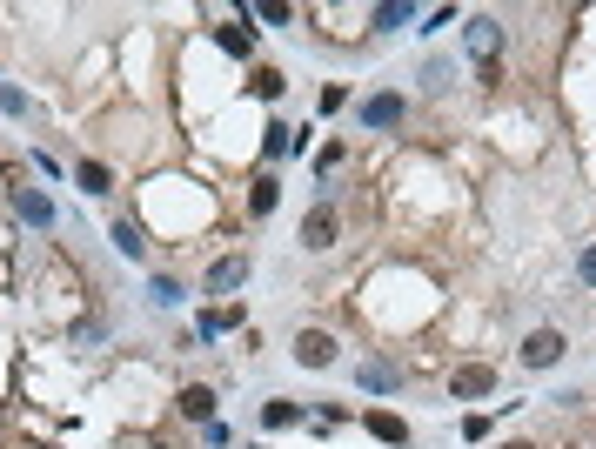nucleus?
Listing matches in <instances>:
<instances>
[{
  "label": "nucleus",
  "mask_w": 596,
  "mask_h": 449,
  "mask_svg": "<svg viewBox=\"0 0 596 449\" xmlns=\"http://www.w3.org/2000/svg\"><path fill=\"white\" fill-rule=\"evenodd\" d=\"M402 121H409V94L402 88H376L355 108V128H362V135H396Z\"/></svg>",
  "instance_id": "nucleus-1"
},
{
  "label": "nucleus",
  "mask_w": 596,
  "mask_h": 449,
  "mask_svg": "<svg viewBox=\"0 0 596 449\" xmlns=\"http://www.w3.org/2000/svg\"><path fill=\"white\" fill-rule=\"evenodd\" d=\"M295 242L309 248V255H329V248L342 242V208H335V195H322V202L302 215V235H295Z\"/></svg>",
  "instance_id": "nucleus-2"
},
{
  "label": "nucleus",
  "mask_w": 596,
  "mask_h": 449,
  "mask_svg": "<svg viewBox=\"0 0 596 449\" xmlns=\"http://www.w3.org/2000/svg\"><path fill=\"white\" fill-rule=\"evenodd\" d=\"M503 21H496V14H469L463 21V54H476V68H496V61H503Z\"/></svg>",
  "instance_id": "nucleus-3"
},
{
  "label": "nucleus",
  "mask_w": 596,
  "mask_h": 449,
  "mask_svg": "<svg viewBox=\"0 0 596 449\" xmlns=\"http://www.w3.org/2000/svg\"><path fill=\"white\" fill-rule=\"evenodd\" d=\"M248 275H255V255H248V248H235V255L208 262V275H201V295H235Z\"/></svg>",
  "instance_id": "nucleus-4"
},
{
  "label": "nucleus",
  "mask_w": 596,
  "mask_h": 449,
  "mask_svg": "<svg viewBox=\"0 0 596 449\" xmlns=\"http://www.w3.org/2000/svg\"><path fill=\"white\" fill-rule=\"evenodd\" d=\"M563 349H570V342H563V329H530V336L516 342V362H523V369H556V362H563Z\"/></svg>",
  "instance_id": "nucleus-5"
},
{
  "label": "nucleus",
  "mask_w": 596,
  "mask_h": 449,
  "mask_svg": "<svg viewBox=\"0 0 596 449\" xmlns=\"http://www.w3.org/2000/svg\"><path fill=\"white\" fill-rule=\"evenodd\" d=\"M496 362H463V369H456V376H449V396H456V403H483V396H496Z\"/></svg>",
  "instance_id": "nucleus-6"
},
{
  "label": "nucleus",
  "mask_w": 596,
  "mask_h": 449,
  "mask_svg": "<svg viewBox=\"0 0 596 449\" xmlns=\"http://www.w3.org/2000/svg\"><path fill=\"white\" fill-rule=\"evenodd\" d=\"M355 382H362V389H376V396H396L409 376H402L389 356H362V362H355Z\"/></svg>",
  "instance_id": "nucleus-7"
},
{
  "label": "nucleus",
  "mask_w": 596,
  "mask_h": 449,
  "mask_svg": "<svg viewBox=\"0 0 596 449\" xmlns=\"http://www.w3.org/2000/svg\"><path fill=\"white\" fill-rule=\"evenodd\" d=\"M335 349H342V342H335L329 329H295V362H302V369H329Z\"/></svg>",
  "instance_id": "nucleus-8"
},
{
  "label": "nucleus",
  "mask_w": 596,
  "mask_h": 449,
  "mask_svg": "<svg viewBox=\"0 0 596 449\" xmlns=\"http://www.w3.org/2000/svg\"><path fill=\"white\" fill-rule=\"evenodd\" d=\"M362 429H369L376 443H389V449H409V423H402L396 409H362Z\"/></svg>",
  "instance_id": "nucleus-9"
},
{
  "label": "nucleus",
  "mask_w": 596,
  "mask_h": 449,
  "mask_svg": "<svg viewBox=\"0 0 596 449\" xmlns=\"http://www.w3.org/2000/svg\"><path fill=\"white\" fill-rule=\"evenodd\" d=\"M175 409L188 416V423H201V429H208V423H215V389H208V382H188V389L175 396Z\"/></svg>",
  "instance_id": "nucleus-10"
},
{
  "label": "nucleus",
  "mask_w": 596,
  "mask_h": 449,
  "mask_svg": "<svg viewBox=\"0 0 596 449\" xmlns=\"http://www.w3.org/2000/svg\"><path fill=\"white\" fill-rule=\"evenodd\" d=\"M255 14H248L242 7V21H228V27H215V41H221V54H235V61H248V54H255Z\"/></svg>",
  "instance_id": "nucleus-11"
},
{
  "label": "nucleus",
  "mask_w": 596,
  "mask_h": 449,
  "mask_svg": "<svg viewBox=\"0 0 596 449\" xmlns=\"http://www.w3.org/2000/svg\"><path fill=\"white\" fill-rule=\"evenodd\" d=\"M456 61H449V54H429V61H422V94H449L456 88Z\"/></svg>",
  "instance_id": "nucleus-12"
},
{
  "label": "nucleus",
  "mask_w": 596,
  "mask_h": 449,
  "mask_svg": "<svg viewBox=\"0 0 596 449\" xmlns=\"http://www.w3.org/2000/svg\"><path fill=\"white\" fill-rule=\"evenodd\" d=\"M14 215L34 222V228H47V222H54V202H47L41 188H14Z\"/></svg>",
  "instance_id": "nucleus-13"
},
{
  "label": "nucleus",
  "mask_w": 596,
  "mask_h": 449,
  "mask_svg": "<svg viewBox=\"0 0 596 449\" xmlns=\"http://www.w3.org/2000/svg\"><path fill=\"white\" fill-rule=\"evenodd\" d=\"M302 416H309V409L288 403V396H268V403H262V429H275V436H282V429H295Z\"/></svg>",
  "instance_id": "nucleus-14"
},
{
  "label": "nucleus",
  "mask_w": 596,
  "mask_h": 449,
  "mask_svg": "<svg viewBox=\"0 0 596 449\" xmlns=\"http://www.w3.org/2000/svg\"><path fill=\"white\" fill-rule=\"evenodd\" d=\"M275 202H282V181H275V175H255V181H248V215H255V222H262V215H275Z\"/></svg>",
  "instance_id": "nucleus-15"
},
{
  "label": "nucleus",
  "mask_w": 596,
  "mask_h": 449,
  "mask_svg": "<svg viewBox=\"0 0 596 449\" xmlns=\"http://www.w3.org/2000/svg\"><path fill=\"white\" fill-rule=\"evenodd\" d=\"M369 21H376V34H396V27H409V21H416V7H409V0H382V7L369 14Z\"/></svg>",
  "instance_id": "nucleus-16"
},
{
  "label": "nucleus",
  "mask_w": 596,
  "mask_h": 449,
  "mask_svg": "<svg viewBox=\"0 0 596 449\" xmlns=\"http://www.w3.org/2000/svg\"><path fill=\"white\" fill-rule=\"evenodd\" d=\"M74 181H81V195H108V188H114L108 161H74Z\"/></svg>",
  "instance_id": "nucleus-17"
},
{
  "label": "nucleus",
  "mask_w": 596,
  "mask_h": 449,
  "mask_svg": "<svg viewBox=\"0 0 596 449\" xmlns=\"http://www.w3.org/2000/svg\"><path fill=\"white\" fill-rule=\"evenodd\" d=\"M235 322H242V309H201V315H195V336L215 342V336H228Z\"/></svg>",
  "instance_id": "nucleus-18"
},
{
  "label": "nucleus",
  "mask_w": 596,
  "mask_h": 449,
  "mask_svg": "<svg viewBox=\"0 0 596 449\" xmlns=\"http://www.w3.org/2000/svg\"><path fill=\"white\" fill-rule=\"evenodd\" d=\"M108 242L121 248L128 262H141V255H148V235H141V228H134V222H114V228H108Z\"/></svg>",
  "instance_id": "nucleus-19"
},
{
  "label": "nucleus",
  "mask_w": 596,
  "mask_h": 449,
  "mask_svg": "<svg viewBox=\"0 0 596 449\" xmlns=\"http://www.w3.org/2000/svg\"><path fill=\"white\" fill-rule=\"evenodd\" d=\"M248 88L262 94V101H282V88H288V74H282V68H255V74H248Z\"/></svg>",
  "instance_id": "nucleus-20"
},
{
  "label": "nucleus",
  "mask_w": 596,
  "mask_h": 449,
  "mask_svg": "<svg viewBox=\"0 0 596 449\" xmlns=\"http://www.w3.org/2000/svg\"><path fill=\"white\" fill-rule=\"evenodd\" d=\"M181 295H188V289H181L175 275H155V282H148V302H155V309H175Z\"/></svg>",
  "instance_id": "nucleus-21"
},
{
  "label": "nucleus",
  "mask_w": 596,
  "mask_h": 449,
  "mask_svg": "<svg viewBox=\"0 0 596 449\" xmlns=\"http://www.w3.org/2000/svg\"><path fill=\"white\" fill-rule=\"evenodd\" d=\"M255 21H268V27H288L295 21V7H282V0H262V7H248Z\"/></svg>",
  "instance_id": "nucleus-22"
},
{
  "label": "nucleus",
  "mask_w": 596,
  "mask_h": 449,
  "mask_svg": "<svg viewBox=\"0 0 596 449\" xmlns=\"http://www.w3.org/2000/svg\"><path fill=\"white\" fill-rule=\"evenodd\" d=\"M288 148H295L288 128H282V121H268V128H262V155H288Z\"/></svg>",
  "instance_id": "nucleus-23"
},
{
  "label": "nucleus",
  "mask_w": 596,
  "mask_h": 449,
  "mask_svg": "<svg viewBox=\"0 0 596 449\" xmlns=\"http://www.w3.org/2000/svg\"><path fill=\"white\" fill-rule=\"evenodd\" d=\"M342 161H349V141H329V148H322V155H315V168H322V175H335V168H342Z\"/></svg>",
  "instance_id": "nucleus-24"
},
{
  "label": "nucleus",
  "mask_w": 596,
  "mask_h": 449,
  "mask_svg": "<svg viewBox=\"0 0 596 449\" xmlns=\"http://www.w3.org/2000/svg\"><path fill=\"white\" fill-rule=\"evenodd\" d=\"M576 282L596 289V242H583V255H576Z\"/></svg>",
  "instance_id": "nucleus-25"
},
{
  "label": "nucleus",
  "mask_w": 596,
  "mask_h": 449,
  "mask_svg": "<svg viewBox=\"0 0 596 449\" xmlns=\"http://www.w3.org/2000/svg\"><path fill=\"white\" fill-rule=\"evenodd\" d=\"M0 114H14V121H21V114H27V94H21V88H0Z\"/></svg>",
  "instance_id": "nucleus-26"
},
{
  "label": "nucleus",
  "mask_w": 596,
  "mask_h": 449,
  "mask_svg": "<svg viewBox=\"0 0 596 449\" xmlns=\"http://www.w3.org/2000/svg\"><path fill=\"white\" fill-rule=\"evenodd\" d=\"M108 336V315H94V322H81V329H74V342H101Z\"/></svg>",
  "instance_id": "nucleus-27"
},
{
  "label": "nucleus",
  "mask_w": 596,
  "mask_h": 449,
  "mask_svg": "<svg viewBox=\"0 0 596 449\" xmlns=\"http://www.w3.org/2000/svg\"><path fill=\"white\" fill-rule=\"evenodd\" d=\"M342 101H349V88H342V81H329V88H322V114H335Z\"/></svg>",
  "instance_id": "nucleus-28"
},
{
  "label": "nucleus",
  "mask_w": 596,
  "mask_h": 449,
  "mask_svg": "<svg viewBox=\"0 0 596 449\" xmlns=\"http://www.w3.org/2000/svg\"><path fill=\"white\" fill-rule=\"evenodd\" d=\"M496 449H536V443H523V436H503V443H496Z\"/></svg>",
  "instance_id": "nucleus-29"
},
{
  "label": "nucleus",
  "mask_w": 596,
  "mask_h": 449,
  "mask_svg": "<svg viewBox=\"0 0 596 449\" xmlns=\"http://www.w3.org/2000/svg\"><path fill=\"white\" fill-rule=\"evenodd\" d=\"M255 449H262V443H255Z\"/></svg>",
  "instance_id": "nucleus-30"
}]
</instances>
